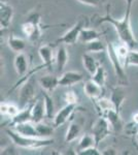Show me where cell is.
<instances>
[{
    "label": "cell",
    "instance_id": "1",
    "mask_svg": "<svg viewBox=\"0 0 138 155\" xmlns=\"http://www.w3.org/2000/svg\"><path fill=\"white\" fill-rule=\"evenodd\" d=\"M126 1V12L123 17V19H114L110 14V9L107 7V11L105 16L98 17L96 25H100L102 23H108L114 27L117 35L123 44L127 45L130 49H135L137 47L138 42L135 38V35L131 28V9L134 0H125Z\"/></svg>",
    "mask_w": 138,
    "mask_h": 155
},
{
    "label": "cell",
    "instance_id": "2",
    "mask_svg": "<svg viewBox=\"0 0 138 155\" xmlns=\"http://www.w3.org/2000/svg\"><path fill=\"white\" fill-rule=\"evenodd\" d=\"M5 132L7 136L11 137L12 144L17 147L28 150H36L46 148L47 146H51L54 144V140L50 137H25L20 134L19 132L14 130V128L6 129Z\"/></svg>",
    "mask_w": 138,
    "mask_h": 155
},
{
    "label": "cell",
    "instance_id": "3",
    "mask_svg": "<svg viewBox=\"0 0 138 155\" xmlns=\"http://www.w3.org/2000/svg\"><path fill=\"white\" fill-rule=\"evenodd\" d=\"M22 31L32 41H36L40 38L42 33L41 17L38 12H32L29 15L28 19L22 25Z\"/></svg>",
    "mask_w": 138,
    "mask_h": 155
},
{
    "label": "cell",
    "instance_id": "4",
    "mask_svg": "<svg viewBox=\"0 0 138 155\" xmlns=\"http://www.w3.org/2000/svg\"><path fill=\"white\" fill-rule=\"evenodd\" d=\"M106 52H107V55H108L110 63H111L112 67H114V71L115 72V76H117L119 85L127 86L128 78H127V74L124 69L125 66L123 65V63L121 62V60H120L119 56H117V51H115V46H114L111 42L107 41Z\"/></svg>",
    "mask_w": 138,
    "mask_h": 155
},
{
    "label": "cell",
    "instance_id": "5",
    "mask_svg": "<svg viewBox=\"0 0 138 155\" xmlns=\"http://www.w3.org/2000/svg\"><path fill=\"white\" fill-rule=\"evenodd\" d=\"M34 77V74H31L28 79H26L23 82V86L21 87V90L19 92L20 109H23L31 102H33L35 93H36V81H35Z\"/></svg>",
    "mask_w": 138,
    "mask_h": 155
},
{
    "label": "cell",
    "instance_id": "6",
    "mask_svg": "<svg viewBox=\"0 0 138 155\" xmlns=\"http://www.w3.org/2000/svg\"><path fill=\"white\" fill-rule=\"evenodd\" d=\"M112 126L109 123V121L105 117L100 116L96 122L94 123V125L92 126V134L95 137L97 147L99 146V144L101 143L103 140L106 139L107 137L110 136L112 130Z\"/></svg>",
    "mask_w": 138,
    "mask_h": 155
},
{
    "label": "cell",
    "instance_id": "7",
    "mask_svg": "<svg viewBox=\"0 0 138 155\" xmlns=\"http://www.w3.org/2000/svg\"><path fill=\"white\" fill-rule=\"evenodd\" d=\"M84 27H85V20L81 19L76 24L73 25V27L71 29H69L61 37H59L56 41V44L68 45V46L74 45L77 41V39H79V34H81V31Z\"/></svg>",
    "mask_w": 138,
    "mask_h": 155
},
{
    "label": "cell",
    "instance_id": "8",
    "mask_svg": "<svg viewBox=\"0 0 138 155\" xmlns=\"http://www.w3.org/2000/svg\"><path fill=\"white\" fill-rule=\"evenodd\" d=\"M75 109H76V104H66L60 111H58L56 115H55L54 119H53V125H54L55 128L64 125L70 119L72 114L74 113Z\"/></svg>",
    "mask_w": 138,
    "mask_h": 155
},
{
    "label": "cell",
    "instance_id": "9",
    "mask_svg": "<svg viewBox=\"0 0 138 155\" xmlns=\"http://www.w3.org/2000/svg\"><path fill=\"white\" fill-rule=\"evenodd\" d=\"M14 7L7 1L1 0L0 2V27L2 29H7L11 24L14 19Z\"/></svg>",
    "mask_w": 138,
    "mask_h": 155
},
{
    "label": "cell",
    "instance_id": "10",
    "mask_svg": "<svg viewBox=\"0 0 138 155\" xmlns=\"http://www.w3.org/2000/svg\"><path fill=\"white\" fill-rule=\"evenodd\" d=\"M84 74L81 72L69 71L61 74V77L59 78V85L62 87H70L74 84L81 83L82 81H84Z\"/></svg>",
    "mask_w": 138,
    "mask_h": 155
},
{
    "label": "cell",
    "instance_id": "11",
    "mask_svg": "<svg viewBox=\"0 0 138 155\" xmlns=\"http://www.w3.org/2000/svg\"><path fill=\"white\" fill-rule=\"evenodd\" d=\"M84 92L90 99L95 101H97L98 98L102 97L103 89H102V86H100V85L97 84L95 81L90 79V80H88V81H86V83L84 85Z\"/></svg>",
    "mask_w": 138,
    "mask_h": 155
},
{
    "label": "cell",
    "instance_id": "12",
    "mask_svg": "<svg viewBox=\"0 0 138 155\" xmlns=\"http://www.w3.org/2000/svg\"><path fill=\"white\" fill-rule=\"evenodd\" d=\"M110 99H111L112 102H114L115 110L121 113L122 106L124 104V102L126 101V99H127V95H126V92H125L124 86L119 85V86L112 88L111 97H110Z\"/></svg>",
    "mask_w": 138,
    "mask_h": 155
},
{
    "label": "cell",
    "instance_id": "13",
    "mask_svg": "<svg viewBox=\"0 0 138 155\" xmlns=\"http://www.w3.org/2000/svg\"><path fill=\"white\" fill-rule=\"evenodd\" d=\"M69 60V54L67 51L66 47L64 45L58 48L57 53H56V58H55V63H56V71L58 74H61L63 71L64 67L66 66L67 62Z\"/></svg>",
    "mask_w": 138,
    "mask_h": 155
},
{
    "label": "cell",
    "instance_id": "14",
    "mask_svg": "<svg viewBox=\"0 0 138 155\" xmlns=\"http://www.w3.org/2000/svg\"><path fill=\"white\" fill-rule=\"evenodd\" d=\"M14 66L16 69L17 74L20 77H24L25 74L28 72V67H29V62H28V57L25 55L23 52L21 53H17L16 57L14 60Z\"/></svg>",
    "mask_w": 138,
    "mask_h": 155
},
{
    "label": "cell",
    "instance_id": "15",
    "mask_svg": "<svg viewBox=\"0 0 138 155\" xmlns=\"http://www.w3.org/2000/svg\"><path fill=\"white\" fill-rule=\"evenodd\" d=\"M103 117H105L107 120L109 121V123L111 124L112 128L115 131H120L124 128V125H123V120L121 118V113L117 112L115 109L109 110L107 111L104 115H102Z\"/></svg>",
    "mask_w": 138,
    "mask_h": 155
},
{
    "label": "cell",
    "instance_id": "16",
    "mask_svg": "<svg viewBox=\"0 0 138 155\" xmlns=\"http://www.w3.org/2000/svg\"><path fill=\"white\" fill-rule=\"evenodd\" d=\"M38 54L40 59L42 60V64L46 66V68L51 69L53 62L54 60V53H53V49L50 45H44V46H41L40 48L38 49Z\"/></svg>",
    "mask_w": 138,
    "mask_h": 155
},
{
    "label": "cell",
    "instance_id": "17",
    "mask_svg": "<svg viewBox=\"0 0 138 155\" xmlns=\"http://www.w3.org/2000/svg\"><path fill=\"white\" fill-rule=\"evenodd\" d=\"M38 83L40 85L41 88L46 92H49V93H52L58 86H60L59 78L56 76H52V74H47V76L41 77L40 79L38 80Z\"/></svg>",
    "mask_w": 138,
    "mask_h": 155
},
{
    "label": "cell",
    "instance_id": "18",
    "mask_svg": "<svg viewBox=\"0 0 138 155\" xmlns=\"http://www.w3.org/2000/svg\"><path fill=\"white\" fill-rule=\"evenodd\" d=\"M32 106H33V102L21 109L19 114L11 119V125L25 123V122H32Z\"/></svg>",
    "mask_w": 138,
    "mask_h": 155
},
{
    "label": "cell",
    "instance_id": "19",
    "mask_svg": "<svg viewBox=\"0 0 138 155\" xmlns=\"http://www.w3.org/2000/svg\"><path fill=\"white\" fill-rule=\"evenodd\" d=\"M33 123V122H32ZM31 122H25V123L16 124L14 126V129L19 132L20 134L25 137H40L38 136L36 128H35V124L33 125Z\"/></svg>",
    "mask_w": 138,
    "mask_h": 155
},
{
    "label": "cell",
    "instance_id": "20",
    "mask_svg": "<svg viewBox=\"0 0 138 155\" xmlns=\"http://www.w3.org/2000/svg\"><path fill=\"white\" fill-rule=\"evenodd\" d=\"M46 116V109H44V102L40 99H36V101H33L32 106V122L39 123L43 120V117Z\"/></svg>",
    "mask_w": 138,
    "mask_h": 155
},
{
    "label": "cell",
    "instance_id": "21",
    "mask_svg": "<svg viewBox=\"0 0 138 155\" xmlns=\"http://www.w3.org/2000/svg\"><path fill=\"white\" fill-rule=\"evenodd\" d=\"M82 134V126L76 122H71L67 128L66 134H65V142L71 143L74 142L76 139H79Z\"/></svg>",
    "mask_w": 138,
    "mask_h": 155
},
{
    "label": "cell",
    "instance_id": "22",
    "mask_svg": "<svg viewBox=\"0 0 138 155\" xmlns=\"http://www.w3.org/2000/svg\"><path fill=\"white\" fill-rule=\"evenodd\" d=\"M101 33L98 32L94 28H87L86 26L82 29L81 34H79V41L85 44H88L90 41H93L95 39H99Z\"/></svg>",
    "mask_w": 138,
    "mask_h": 155
},
{
    "label": "cell",
    "instance_id": "23",
    "mask_svg": "<svg viewBox=\"0 0 138 155\" xmlns=\"http://www.w3.org/2000/svg\"><path fill=\"white\" fill-rule=\"evenodd\" d=\"M82 64H84V67L86 68V71L89 72L90 74H94L95 71H97L98 66H99V64H98L97 60L93 57L92 53H85L82 55Z\"/></svg>",
    "mask_w": 138,
    "mask_h": 155
},
{
    "label": "cell",
    "instance_id": "24",
    "mask_svg": "<svg viewBox=\"0 0 138 155\" xmlns=\"http://www.w3.org/2000/svg\"><path fill=\"white\" fill-rule=\"evenodd\" d=\"M94 102H95V107H96V109H97L98 114H99L100 116L104 115L107 111H109V110L115 109L114 102L109 98L100 97V98H98L97 101H95Z\"/></svg>",
    "mask_w": 138,
    "mask_h": 155
},
{
    "label": "cell",
    "instance_id": "25",
    "mask_svg": "<svg viewBox=\"0 0 138 155\" xmlns=\"http://www.w3.org/2000/svg\"><path fill=\"white\" fill-rule=\"evenodd\" d=\"M7 45H8V48L11 50L14 53H21L23 52L25 48H26V42L24 39L17 37L14 35H11L7 39Z\"/></svg>",
    "mask_w": 138,
    "mask_h": 155
},
{
    "label": "cell",
    "instance_id": "26",
    "mask_svg": "<svg viewBox=\"0 0 138 155\" xmlns=\"http://www.w3.org/2000/svg\"><path fill=\"white\" fill-rule=\"evenodd\" d=\"M43 102L46 109V117L47 119H54L55 117V102L49 92H43Z\"/></svg>",
    "mask_w": 138,
    "mask_h": 155
},
{
    "label": "cell",
    "instance_id": "27",
    "mask_svg": "<svg viewBox=\"0 0 138 155\" xmlns=\"http://www.w3.org/2000/svg\"><path fill=\"white\" fill-rule=\"evenodd\" d=\"M96 146V141H95V137L93 134H84L81 140L79 142V146H77V152L76 154H79V152L82 151V150H86L88 148H91V147Z\"/></svg>",
    "mask_w": 138,
    "mask_h": 155
},
{
    "label": "cell",
    "instance_id": "28",
    "mask_svg": "<svg viewBox=\"0 0 138 155\" xmlns=\"http://www.w3.org/2000/svg\"><path fill=\"white\" fill-rule=\"evenodd\" d=\"M106 51V47L100 39H95L86 44V52L88 53H102Z\"/></svg>",
    "mask_w": 138,
    "mask_h": 155
},
{
    "label": "cell",
    "instance_id": "29",
    "mask_svg": "<svg viewBox=\"0 0 138 155\" xmlns=\"http://www.w3.org/2000/svg\"><path fill=\"white\" fill-rule=\"evenodd\" d=\"M35 128H36L38 136L40 137H50L54 132L55 127L54 125H47V124L43 123V122H39V123H35Z\"/></svg>",
    "mask_w": 138,
    "mask_h": 155
},
{
    "label": "cell",
    "instance_id": "30",
    "mask_svg": "<svg viewBox=\"0 0 138 155\" xmlns=\"http://www.w3.org/2000/svg\"><path fill=\"white\" fill-rule=\"evenodd\" d=\"M91 79L93 81H95L97 84H99L100 86L103 87L105 85V82H106V71L103 66L99 65L97 68V71H95L94 74H92Z\"/></svg>",
    "mask_w": 138,
    "mask_h": 155
},
{
    "label": "cell",
    "instance_id": "31",
    "mask_svg": "<svg viewBox=\"0 0 138 155\" xmlns=\"http://www.w3.org/2000/svg\"><path fill=\"white\" fill-rule=\"evenodd\" d=\"M138 66V51L134 49H130L128 56L126 58V62H125V67L126 66Z\"/></svg>",
    "mask_w": 138,
    "mask_h": 155
},
{
    "label": "cell",
    "instance_id": "32",
    "mask_svg": "<svg viewBox=\"0 0 138 155\" xmlns=\"http://www.w3.org/2000/svg\"><path fill=\"white\" fill-rule=\"evenodd\" d=\"M64 101H66V104H77V101H79V97H77L76 93L72 90H69L66 93L64 94Z\"/></svg>",
    "mask_w": 138,
    "mask_h": 155
},
{
    "label": "cell",
    "instance_id": "33",
    "mask_svg": "<svg viewBox=\"0 0 138 155\" xmlns=\"http://www.w3.org/2000/svg\"><path fill=\"white\" fill-rule=\"evenodd\" d=\"M21 111L20 107L16 106V104H8V107H7V112H6V116L11 117L12 119L14 117H16L19 112Z\"/></svg>",
    "mask_w": 138,
    "mask_h": 155
},
{
    "label": "cell",
    "instance_id": "34",
    "mask_svg": "<svg viewBox=\"0 0 138 155\" xmlns=\"http://www.w3.org/2000/svg\"><path fill=\"white\" fill-rule=\"evenodd\" d=\"M79 155H100L101 154V151L98 150V147L94 146L91 147V148H88L86 150H82V151L79 152Z\"/></svg>",
    "mask_w": 138,
    "mask_h": 155
},
{
    "label": "cell",
    "instance_id": "35",
    "mask_svg": "<svg viewBox=\"0 0 138 155\" xmlns=\"http://www.w3.org/2000/svg\"><path fill=\"white\" fill-rule=\"evenodd\" d=\"M76 1L89 6H98L100 4V0H76Z\"/></svg>",
    "mask_w": 138,
    "mask_h": 155
},
{
    "label": "cell",
    "instance_id": "36",
    "mask_svg": "<svg viewBox=\"0 0 138 155\" xmlns=\"http://www.w3.org/2000/svg\"><path fill=\"white\" fill-rule=\"evenodd\" d=\"M101 154H103V155H115V154H117V149L114 148V147H107V148H105L104 150H102Z\"/></svg>",
    "mask_w": 138,
    "mask_h": 155
},
{
    "label": "cell",
    "instance_id": "37",
    "mask_svg": "<svg viewBox=\"0 0 138 155\" xmlns=\"http://www.w3.org/2000/svg\"><path fill=\"white\" fill-rule=\"evenodd\" d=\"M14 151H16L14 146H7L5 148L1 149V155L2 154L3 155L4 154H16V152H14Z\"/></svg>",
    "mask_w": 138,
    "mask_h": 155
},
{
    "label": "cell",
    "instance_id": "38",
    "mask_svg": "<svg viewBox=\"0 0 138 155\" xmlns=\"http://www.w3.org/2000/svg\"><path fill=\"white\" fill-rule=\"evenodd\" d=\"M7 107H8V104L7 102H1L0 104V113L2 116H6Z\"/></svg>",
    "mask_w": 138,
    "mask_h": 155
},
{
    "label": "cell",
    "instance_id": "39",
    "mask_svg": "<svg viewBox=\"0 0 138 155\" xmlns=\"http://www.w3.org/2000/svg\"><path fill=\"white\" fill-rule=\"evenodd\" d=\"M135 139H136V141H137V143H138V131H137V134H135Z\"/></svg>",
    "mask_w": 138,
    "mask_h": 155
}]
</instances>
